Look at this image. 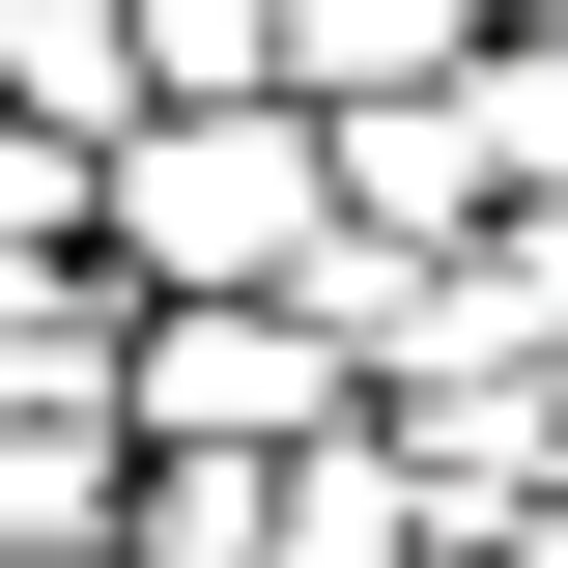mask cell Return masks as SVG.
Instances as JSON below:
<instances>
[{"label": "cell", "mask_w": 568, "mask_h": 568, "mask_svg": "<svg viewBox=\"0 0 568 568\" xmlns=\"http://www.w3.org/2000/svg\"><path fill=\"white\" fill-rule=\"evenodd\" d=\"M85 256L114 284H313L342 256V114L313 85H171L85 142Z\"/></svg>", "instance_id": "cell-1"}, {"label": "cell", "mask_w": 568, "mask_h": 568, "mask_svg": "<svg viewBox=\"0 0 568 568\" xmlns=\"http://www.w3.org/2000/svg\"><path fill=\"white\" fill-rule=\"evenodd\" d=\"M114 398H142V455H227V484H256V455H313V426L369 398V342L313 313V284H142L114 313Z\"/></svg>", "instance_id": "cell-2"}, {"label": "cell", "mask_w": 568, "mask_h": 568, "mask_svg": "<svg viewBox=\"0 0 568 568\" xmlns=\"http://www.w3.org/2000/svg\"><path fill=\"white\" fill-rule=\"evenodd\" d=\"M256 568H455V484H426V426L342 398L313 455H256Z\"/></svg>", "instance_id": "cell-3"}, {"label": "cell", "mask_w": 568, "mask_h": 568, "mask_svg": "<svg viewBox=\"0 0 568 568\" xmlns=\"http://www.w3.org/2000/svg\"><path fill=\"white\" fill-rule=\"evenodd\" d=\"M342 227H369V256H484V227H511L484 58H455V85H369V114H342Z\"/></svg>", "instance_id": "cell-4"}, {"label": "cell", "mask_w": 568, "mask_h": 568, "mask_svg": "<svg viewBox=\"0 0 568 568\" xmlns=\"http://www.w3.org/2000/svg\"><path fill=\"white\" fill-rule=\"evenodd\" d=\"M484 29H511V0H284V85H313V114H369V85H455Z\"/></svg>", "instance_id": "cell-5"}, {"label": "cell", "mask_w": 568, "mask_h": 568, "mask_svg": "<svg viewBox=\"0 0 568 568\" xmlns=\"http://www.w3.org/2000/svg\"><path fill=\"white\" fill-rule=\"evenodd\" d=\"M0 85H29L58 142H114L142 114V0H0Z\"/></svg>", "instance_id": "cell-6"}, {"label": "cell", "mask_w": 568, "mask_h": 568, "mask_svg": "<svg viewBox=\"0 0 568 568\" xmlns=\"http://www.w3.org/2000/svg\"><path fill=\"white\" fill-rule=\"evenodd\" d=\"M29 256H85V142L0 85V284H29Z\"/></svg>", "instance_id": "cell-7"}, {"label": "cell", "mask_w": 568, "mask_h": 568, "mask_svg": "<svg viewBox=\"0 0 568 568\" xmlns=\"http://www.w3.org/2000/svg\"><path fill=\"white\" fill-rule=\"evenodd\" d=\"M511 29H568V0H511Z\"/></svg>", "instance_id": "cell-8"}]
</instances>
